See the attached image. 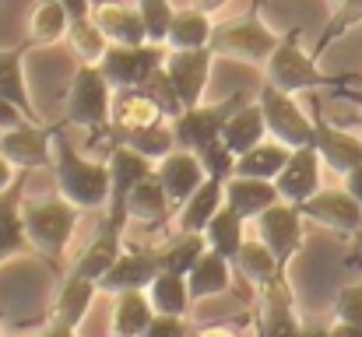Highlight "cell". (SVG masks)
Segmentation results:
<instances>
[{"mask_svg": "<svg viewBox=\"0 0 362 337\" xmlns=\"http://www.w3.org/2000/svg\"><path fill=\"white\" fill-rule=\"evenodd\" d=\"M226 4H229V0H190V7H197V11H204V14H211V18H215Z\"/></svg>", "mask_w": 362, "mask_h": 337, "instance_id": "obj_50", "label": "cell"}, {"mask_svg": "<svg viewBox=\"0 0 362 337\" xmlns=\"http://www.w3.org/2000/svg\"><path fill=\"white\" fill-rule=\"evenodd\" d=\"M257 102L264 110V123H267V137L288 144V148H303L313 144V116L299 110L296 95L274 88V85H260L257 88Z\"/></svg>", "mask_w": 362, "mask_h": 337, "instance_id": "obj_7", "label": "cell"}, {"mask_svg": "<svg viewBox=\"0 0 362 337\" xmlns=\"http://www.w3.org/2000/svg\"><path fill=\"white\" fill-rule=\"evenodd\" d=\"M246 102V92H236L229 99H222L218 106H194V110H183L173 123V137H176V148H187L194 151L197 158L204 151H211L215 144H222V130L229 123V116Z\"/></svg>", "mask_w": 362, "mask_h": 337, "instance_id": "obj_6", "label": "cell"}, {"mask_svg": "<svg viewBox=\"0 0 362 337\" xmlns=\"http://www.w3.org/2000/svg\"><path fill=\"white\" fill-rule=\"evenodd\" d=\"M25 176L21 172L7 190H0V264L25 253L32 242L25 235V222H21V204H25Z\"/></svg>", "mask_w": 362, "mask_h": 337, "instance_id": "obj_20", "label": "cell"}, {"mask_svg": "<svg viewBox=\"0 0 362 337\" xmlns=\"http://www.w3.org/2000/svg\"><path fill=\"white\" fill-rule=\"evenodd\" d=\"M123 253V228L113 222H103L99 228V235L88 242V249L74 260V267L67 271V274H74V278H88V281H95L99 285V278L113 267V260Z\"/></svg>", "mask_w": 362, "mask_h": 337, "instance_id": "obj_23", "label": "cell"}, {"mask_svg": "<svg viewBox=\"0 0 362 337\" xmlns=\"http://www.w3.org/2000/svg\"><path fill=\"white\" fill-rule=\"evenodd\" d=\"M155 176H158V183H162V190H165L173 211H180V208L194 197V190L204 183L208 172H204V165H201V158H197L194 151L173 148L165 158L155 162Z\"/></svg>", "mask_w": 362, "mask_h": 337, "instance_id": "obj_17", "label": "cell"}, {"mask_svg": "<svg viewBox=\"0 0 362 337\" xmlns=\"http://www.w3.org/2000/svg\"><path fill=\"white\" fill-rule=\"evenodd\" d=\"M334 320H349V324H359L362 327V281L345 285L334 295Z\"/></svg>", "mask_w": 362, "mask_h": 337, "instance_id": "obj_42", "label": "cell"}, {"mask_svg": "<svg viewBox=\"0 0 362 337\" xmlns=\"http://www.w3.org/2000/svg\"><path fill=\"white\" fill-rule=\"evenodd\" d=\"M106 165H110V201H106V222L113 225H127V197H130V190L144 179V176H151L155 172V165L144 158V155H137L134 148H127V144H113L110 148V158H106Z\"/></svg>", "mask_w": 362, "mask_h": 337, "instance_id": "obj_10", "label": "cell"}, {"mask_svg": "<svg viewBox=\"0 0 362 337\" xmlns=\"http://www.w3.org/2000/svg\"><path fill=\"white\" fill-rule=\"evenodd\" d=\"M257 222V235H260V242L278 256V264L285 267L296 253H299V246H303V211L296 208V204H285V201H278L274 208H267L260 218H253Z\"/></svg>", "mask_w": 362, "mask_h": 337, "instance_id": "obj_15", "label": "cell"}, {"mask_svg": "<svg viewBox=\"0 0 362 337\" xmlns=\"http://www.w3.org/2000/svg\"><path fill=\"white\" fill-rule=\"evenodd\" d=\"M169 119L162 102L148 92V88H123L113 92V116H110V130L117 134H134V130H144L151 123H162Z\"/></svg>", "mask_w": 362, "mask_h": 337, "instance_id": "obj_19", "label": "cell"}, {"mask_svg": "<svg viewBox=\"0 0 362 337\" xmlns=\"http://www.w3.org/2000/svg\"><path fill=\"white\" fill-rule=\"evenodd\" d=\"M0 337H4V334H0Z\"/></svg>", "mask_w": 362, "mask_h": 337, "instance_id": "obj_55", "label": "cell"}, {"mask_svg": "<svg viewBox=\"0 0 362 337\" xmlns=\"http://www.w3.org/2000/svg\"><path fill=\"white\" fill-rule=\"evenodd\" d=\"M117 144L134 148V151H137V155H144L148 162H158V158H165V155L176 148V137H173V123H169V119H162V123H151V126H144V130L123 134Z\"/></svg>", "mask_w": 362, "mask_h": 337, "instance_id": "obj_38", "label": "cell"}, {"mask_svg": "<svg viewBox=\"0 0 362 337\" xmlns=\"http://www.w3.org/2000/svg\"><path fill=\"white\" fill-rule=\"evenodd\" d=\"M162 57H165V46H155V42H141V46H113L110 42V49L103 53V60L95 67L113 85V92H123V88H144L151 81V74L162 67Z\"/></svg>", "mask_w": 362, "mask_h": 337, "instance_id": "obj_8", "label": "cell"}, {"mask_svg": "<svg viewBox=\"0 0 362 337\" xmlns=\"http://www.w3.org/2000/svg\"><path fill=\"white\" fill-rule=\"evenodd\" d=\"M341 95H349V99H356V102H359V106H362V95H356V92H341Z\"/></svg>", "mask_w": 362, "mask_h": 337, "instance_id": "obj_54", "label": "cell"}, {"mask_svg": "<svg viewBox=\"0 0 362 337\" xmlns=\"http://www.w3.org/2000/svg\"><path fill=\"white\" fill-rule=\"evenodd\" d=\"M226 179L229 176H204V183L194 190V197L176 211V228L180 232H204L208 228V222L226 204Z\"/></svg>", "mask_w": 362, "mask_h": 337, "instance_id": "obj_22", "label": "cell"}, {"mask_svg": "<svg viewBox=\"0 0 362 337\" xmlns=\"http://www.w3.org/2000/svg\"><path fill=\"white\" fill-rule=\"evenodd\" d=\"M67 42H71V49L81 57V64H99L103 53L110 49V39L103 35V28L95 25L92 14L71 21V28H67Z\"/></svg>", "mask_w": 362, "mask_h": 337, "instance_id": "obj_39", "label": "cell"}, {"mask_svg": "<svg viewBox=\"0 0 362 337\" xmlns=\"http://www.w3.org/2000/svg\"><path fill=\"white\" fill-rule=\"evenodd\" d=\"M18 176H21V169H14V165L4 158V151H0V190H7V187H11Z\"/></svg>", "mask_w": 362, "mask_h": 337, "instance_id": "obj_47", "label": "cell"}, {"mask_svg": "<svg viewBox=\"0 0 362 337\" xmlns=\"http://www.w3.org/2000/svg\"><path fill=\"white\" fill-rule=\"evenodd\" d=\"M320 169H324V158L313 144H303V148H292L285 169L278 172L274 187L281 194L285 204H303L310 201L317 190H320Z\"/></svg>", "mask_w": 362, "mask_h": 337, "instance_id": "obj_18", "label": "cell"}, {"mask_svg": "<svg viewBox=\"0 0 362 337\" xmlns=\"http://www.w3.org/2000/svg\"><path fill=\"white\" fill-rule=\"evenodd\" d=\"M299 317L292 306V288L278 274L260 288V313L253 317V337H299Z\"/></svg>", "mask_w": 362, "mask_h": 337, "instance_id": "obj_16", "label": "cell"}, {"mask_svg": "<svg viewBox=\"0 0 362 337\" xmlns=\"http://www.w3.org/2000/svg\"><path fill=\"white\" fill-rule=\"evenodd\" d=\"M39 337H78V327H67V324H60V320H49V327Z\"/></svg>", "mask_w": 362, "mask_h": 337, "instance_id": "obj_49", "label": "cell"}, {"mask_svg": "<svg viewBox=\"0 0 362 337\" xmlns=\"http://www.w3.org/2000/svg\"><path fill=\"white\" fill-rule=\"evenodd\" d=\"M267 137V123H264V110H260V102L253 99V102H243L240 110L229 116V123H226V130H222V144L240 158L243 151H250L253 144H260Z\"/></svg>", "mask_w": 362, "mask_h": 337, "instance_id": "obj_30", "label": "cell"}, {"mask_svg": "<svg viewBox=\"0 0 362 337\" xmlns=\"http://www.w3.org/2000/svg\"><path fill=\"white\" fill-rule=\"evenodd\" d=\"M278 201H281V194L271 179H253V176H229L226 179V204L246 222L260 218Z\"/></svg>", "mask_w": 362, "mask_h": 337, "instance_id": "obj_21", "label": "cell"}, {"mask_svg": "<svg viewBox=\"0 0 362 337\" xmlns=\"http://www.w3.org/2000/svg\"><path fill=\"white\" fill-rule=\"evenodd\" d=\"M281 35L253 11H246L240 18H229V21H215V32H211V53L215 57H236L243 64H267V57L278 49Z\"/></svg>", "mask_w": 362, "mask_h": 337, "instance_id": "obj_4", "label": "cell"}, {"mask_svg": "<svg viewBox=\"0 0 362 337\" xmlns=\"http://www.w3.org/2000/svg\"><path fill=\"white\" fill-rule=\"evenodd\" d=\"M299 211H303V218L313 225H324V228H331V232H338V235H356L362 228V204L341 187V190H317L310 201H303V204H296Z\"/></svg>", "mask_w": 362, "mask_h": 337, "instance_id": "obj_12", "label": "cell"}, {"mask_svg": "<svg viewBox=\"0 0 362 337\" xmlns=\"http://www.w3.org/2000/svg\"><path fill=\"white\" fill-rule=\"evenodd\" d=\"M169 215H176V211H173V204H169V197H165L158 176H155V172L144 176V179L130 190V197H127V218L158 228V225L169 222Z\"/></svg>", "mask_w": 362, "mask_h": 337, "instance_id": "obj_28", "label": "cell"}, {"mask_svg": "<svg viewBox=\"0 0 362 337\" xmlns=\"http://www.w3.org/2000/svg\"><path fill=\"white\" fill-rule=\"evenodd\" d=\"M211 64H215L211 46H204V49H165L162 71H165L169 85L176 88L183 110L201 106V95L211 81Z\"/></svg>", "mask_w": 362, "mask_h": 337, "instance_id": "obj_9", "label": "cell"}, {"mask_svg": "<svg viewBox=\"0 0 362 337\" xmlns=\"http://www.w3.org/2000/svg\"><path fill=\"white\" fill-rule=\"evenodd\" d=\"M299 337H331V327H324V324H303L299 327Z\"/></svg>", "mask_w": 362, "mask_h": 337, "instance_id": "obj_51", "label": "cell"}, {"mask_svg": "<svg viewBox=\"0 0 362 337\" xmlns=\"http://www.w3.org/2000/svg\"><path fill=\"white\" fill-rule=\"evenodd\" d=\"M141 337H187V324L183 317H169V313H155L148 331Z\"/></svg>", "mask_w": 362, "mask_h": 337, "instance_id": "obj_43", "label": "cell"}, {"mask_svg": "<svg viewBox=\"0 0 362 337\" xmlns=\"http://www.w3.org/2000/svg\"><path fill=\"white\" fill-rule=\"evenodd\" d=\"M356 260H362V228L352 235V256H349V264H356Z\"/></svg>", "mask_w": 362, "mask_h": 337, "instance_id": "obj_53", "label": "cell"}, {"mask_svg": "<svg viewBox=\"0 0 362 337\" xmlns=\"http://www.w3.org/2000/svg\"><path fill=\"white\" fill-rule=\"evenodd\" d=\"M148 299H151L155 313H169V317H187V309L194 302L187 274H176V271H158V278L148 285Z\"/></svg>", "mask_w": 362, "mask_h": 337, "instance_id": "obj_36", "label": "cell"}, {"mask_svg": "<svg viewBox=\"0 0 362 337\" xmlns=\"http://www.w3.org/2000/svg\"><path fill=\"white\" fill-rule=\"evenodd\" d=\"M331 337H362L359 324H349V320H334L331 324Z\"/></svg>", "mask_w": 362, "mask_h": 337, "instance_id": "obj_48", "label": "cell"}, {"mask_svg": "<svg viewBox=\"0 0 362 337\" xmlns=\"http://www.w3.org/2000/svg\"><path fill=\"white\" fill-rule=\"evenodd\" d=\"M92 18H95V25L103 28V35L113 46H141V42H148L137 4L134 7L130 4H92Z\"/></svg>", "mask_w": 362, "mask_h": 337, "instance_id": "obj_24", "label": "cell"}, {"mask_svg": "<svg viewBox=\"0 0 362 337\" xmlns=\"http://www.w3.org/2000/svg\"><path fill=\"white\" fill-rule=\"evenodd\" d=\"M113 299V337H141L155 317L148 292H120Z\"/></svg>", "mask_w": 362, "mask_h": 337, "instance_id": "obj_34", "label": "cell"}, {"mask_svg": "<svg viewBox=\"0 0 362 337\" xmlns=\"http://www.w3.org/2000/svg\"><path fill=\"white\" fill-rule=\"evenodd\" d=\"M28 46L32 42H21L14 49H0V95L7 102H14L32 123H39V112H35V102L28 95V81H25V53H28Z\"/></svg>", "mask_w": 362, "mask_h": 337, "instance_id": "obj_25", "label": "cell"}, {"mask_svg": "<svg viewBox=\"0 0 362 337\" xmlns=\"http://www.w3.org/2000/svg\"><path fill=\"white\" fill-rule=\"evenodd\" d=\"M21 123H32V119L18 110L14 102H7V99L0 95V130H11V126H21Z\"/></svg>", "mask_w": 362, "mask_h": 337, "instance_id": "obj_44", "label": "cell"}, {"mask_svg": "<svg viewBox=\"0 0 362 337\" xmlns=\"http://www.w3.org/2000/svg\"><path fill=\"white\" fill-rule=\"evenodd\" d=\"M71 28V14L60 0H39L28 14V42L32 46H53L60 39H67Z\"/></svg>", "mask_w": 362, "mask_h": 337, "instance_id": "obj_33", "label": "cell"}, {"mask_svg": "<svg viewBox=\"0 0 362 337\" xmlns=\"http://www.w3.org/2000/svg\"><path fill=\"white\" fill-rule=\"evenodd\" d=\"M362 21V0H334V11L327 18V28L320 32L317 46H313V57H320L331 42H338L349 28H356Z\"/></svg>", "mask_w": 362, "mask_h": 337, "instance_id": "obj_40", "label": "cell"}, {"mask_svg": "<svg viewBox=\"0 0 362 337\" xmlns=\"http://www.w3.org/2000/svg\"><path fill=\"white\" fill-rule=\"evenodd\" d=\"M208 253V239L204 232H173V239L165 246H158V260L162 271H176V274H190V267Z\"/></svg>", "mask_w": 362, "mask_h": 337, "instance_id": "obj_37", "label": "cell"}, {"mask_svg": "<svg viewBox=\"0 0 362 337\" xmlns=\"http://www.w3.org/2000/svg\"><path fill=\"white\" fill-rule=\"evenodd\" d=\"M162 260L158 249H141V246H123V253L113 260V267L99 278V292L120 295V292H148V285L158 278Z\"/></svg>", "mask_w": 362, "mask_h": 337, "instance_id": "obj_13", "label": "cell"}, {"mask_svg": "<svg viewBox=\"0 0 362 337\" xmlns=\"http://www.w3.org/2000/svg\"><path fill=\"white\" fill-rule=\"evenodd\" d=\"M211 32H215L211 14H204L197 7L176 11L169 35H165V49H204V46H211Z\"/></svg>", "mask_w": 362, "mask_h": 337, "instance_id": "obj_31", "label": "cell"}, {"mask_svg": "<svg viewBox=\"0 0 362 337\" xmlns=\"http://www.w3.org/2000/svg\"><path fill=\"white\" fill-rule=\"evenodd\" d=\"M53 176H57V194L67 197L78 211H95L106 208L110 201V165L81 155L74 141L64 137V126L57 123L53 134Z\"/></svg>", "mask_w": 362, "mask_h": 337, "instance_id": "obj_1", "label": "cell"}, {"mask_svg": "<svg viewBox=\"0 0 362 337\" xmlns=\"http://www.w3.org/2000/svg\"><path fill=\"white\" fill-rule=\"evenodd\" d=\"M204 239H208V249L226 256L229 264H236L243 242H246V218H240L229 204H222V211L208 222L204 228Z\"/></svg>", "mask_w": 362, "mask_h": 337, "instance_id": "obj_32", "label": "cell"}, {"mask_svg": "<svg viewBox=\"0 0 362 337\" xmlns=\"http://www.w3.org/2000/svg\"><path fill=\"white\" fill-rule=\"evenodd\" d=\"M53 134H57V123H53V126L21 123V126L0 130V151H4V158H7L14 169H21V172L49 169V165H53Z\"/></svg>", "mask_w": 362, "mask_h": 337, "instance_id": "obj_11", "label": "cell"}, {"mask_svg": "<svg viewBox=\"0 0 362 337\" xmlns=\"http://www.w3.org/2000/svg\"><path fill=\"white\" fill-rule=\"evenodd\" d=\"M60 4L67 7V14H71V21H74V18H88L95 0H60Z\"/></svg>", "mask_w": 362, "mask_h": 337, "instance_id": "obj_46", "label": "cell"}, {"mask_svg": "<svg viewBox=\"0 0 362 337\" xmlns=\"http://www.w3.org/2000/svg\"><path fill=\"white\" fill-rule=\"evenodd\" d=\"M110 116H113V85L103 78V71L95 64H78L67 102H64V119L60 126H85V130H110Z\"/></svg>", "mask_w": 362, "mask_h": 337, "instance_id": "obj_5", "label": "cell"}, {"mask_svg": "<svg viewBox=\"0 0 362 337\" xmlns=\"http://www.w3.org/2000/svg\"><path fill=\"white\" fill-rule=\"evenodd\" d=\"M233 281H236V267H233L226 256L211 253V249H208V253L190 267V274H187V285H190L194 302H201V299H215V295L229 292Z\"/></svg>", "mask_w": 362, "mask_h": 337, "instance_id": "obj_27", "label": "cell"}, {"mask_svg": "<svg viewBox=\"0 0 362 337\" xmlns=\"http://www.w3.org/2000/svg\"><path fill=\"white\" fill-rule=\"evenodd\" d=\"M341 183H345V190H349V194H352V197L362 204V162L356 165V169H349V172L341 176Z\"/></svg>", "mask_w": 362, "mask_h": 337, "instance_id": "obj_45", "label": "cell"}, {"mask_svg": "<svg viewBox=\"0 0 362 337\" xmlns=\"http://www.w3.org/2000/svg\"><path fill=\"white\" fill-rule=\"evenodd\" d=\"M288 155H292V148L288 144H281V141H260V144H253L250 151H243L240 158H236V165H233V176H253V179H278V172L285 169V162H288Z\"/></svg>", "mask_w": 362, "mask_h": 337, "instance_id": "obj_29", "label": "cell"}, {"mask_svg": "<svg viewBox=\"0 0 362 337\" xmlns=\"http://www.w3.org/2000/svg\"><path fill=\"white\" fill-rule=\"evenodd\" d=\"M21 222H25V235H28L32 249H39L49 264H57V260L67 253L71 239H74L78 208H74L67 197H60V194L39 197V201L25 197V204H21Z\"/></svg>", "mask_w": 362, "mask_h": 337, "instance_id": "obj_3", "label": "cell"}, {"mask_svg": "<svg viewBox=\"0 0 362 337\" xmlns=\"http://www.w3.org/2000/svg\"><path fill=\"white\" fill-rule=\"evenodd\" d=\"M313 148L320 151L324 165L338 176H345L349 169H356L362 162V137L345 130V126H334L324 112L320 102L313 99Z\"/></svg>", "mask_w": 362, "mask_h": 337, "instance_id": "obj_14", "label": "cell"}, {"mask_svg": "<svg viewBox=\"0 0 362 337\" xmlns=\"http://www.w3.org/2000/svg\"><path fill=\"white\" fill-rule=\"evenodd\" d=\"M137 11H141L148 42L165 46V35H169V25H173V14H176L173 0H137Z\"/></svg>", "mask_w": 362, "mask_h": 337, "instance_id": "obj_41", "label": "cell"}, {"mask_svg": "<svg viewBox=\"0 0 362 337\" xmlns=\"http://www.w3.org/2000/svg\"><path fill=\"white\" fill-rule=\"evenodd\" d=\"M95 295H99V285H95V281L67 274V278L60 281L57 295H53L49 320H60V324H67V327H78V324L88 317V309H92V299H95Z\"/></svg>", "mask_w": 362, "mask_h": 337, "instance_id": "obj_26", "label": "cell"}, {"mask_svg": "<svg viewBox=\"0 0 362 337\" xmlns=\"http://www.w3.org/2000/svg\"><path fill=\"white\" fill-rule=\"evenodd\" d=\"M236 278H243V281H250L253 288H264L267 281H274L285 267L278 264V256L260 242V239H246L240 249V256H236Z\"/></svg>", "mask_w": 362, "mask_h": 337, "instance_id": "obj_35", "label": "cell"}, {"mask_svg": "<svg viewBox=\"0 0 362 337\" xmlns=\"http://www.w3.org/2000/svg\"><path fill=\"white\" fill-rule=\"evenodd\" d=\"M197 337H240L233 327H226V324H218V327H204Z\"/></svg>", "mask_w": 362, "mask_h": 337, "instance_id": "obj_52", "label": "cell"}, {"mask_svg": "<svg viewBox=\"0 0 362 337\" xmlns=\"http://www.w3.org/2000/svg\"><path fill=\"white\" fill-rule=\"evenodd\" d=\"M267 85L299 95V92H317V88H341L345 81H356L352 74L338 78V74H324L317 67V57L303 49V28H288L278 42V49L267 57L264 64Z\"/></svg>", "mask_w": 362, "mask_h": 337, "instance_id": "obj_2", "label": "cell"}]
</instances>
